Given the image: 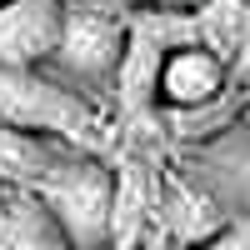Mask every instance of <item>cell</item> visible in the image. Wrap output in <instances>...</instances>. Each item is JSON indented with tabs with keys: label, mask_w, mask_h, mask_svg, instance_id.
Masks as SVG:
<instances>
[{
	"label": "cell",
	"mask_w": 250,
	"mask_h": 250,
	"mask_svg": "<svg viewBox=\"0 0 250 250\" xmlns=\"http://www.w3.org/2000/svg\"><path fill=\"white\" fill-rule=\"evenodd\" d=\"M175 250H180V245H175ZM205 250H215V245H205Z\"/></svg>",
	"instance_id": "obj_13"
},
{
	"label": "cell",
	"mask_w": 250,
	"mask_h": 250,
	"mask_svg": "<svg viewBox=\"0 0 250 250\" xmlns=\"http://www.w3.org/2000/svg\"><path fill=\"white\" fill-rule=\"evenodd\" d=\"M215 250H250V220L245 225H225V235L215 240Z\"/></svg>",
	"instance_id": "obj_11"
},
{
	"label": "cell",
	"mask_w": 250,
	"mask_h": 250,
	"mask_svg": "<svg viewBox=\"0 0 250 250\" xmlns=\"http://www.w3.org/2000/svg\"><path fill=\"white\" fill-rule=\"evenodd\" d=\"M230 90V65L205 50L200 40H185V45H170L160 60V75H155V100H165L170 110H200V105H215Z\"/></svg>",
	"instance_id": "obj_5"
},
{
	"label": "cell",
	"mask_w": 250,
	"mask_h": 250,
	"mask_svg": "<svg viewBox=\"0 0 250 250\" xmlns=\"http://www.w3.org/2000/svg\"><path fill=\"white\" fill-rule=\"evenodd\" d=\"M110 190H115V170L100 155H75L60 175H50L35 190V200L45 205V215L60 225V235L70 240V250H105Z\"/></svg>",
	"instance_id": "obj_2"
},
{
	"label": "cell",
	"mask_w": 250,
	"mask_h": 250,
	"mask_svg": "<svg viewBox=\"0 0 250 250\" xmlns=\"http://www.w3.org/2000/svg\"><path fill=\"white\" fill-rule=\"evenodd\" d=\"M0 250H70V240L35 195L0 190Z\"/></svg>",
	"instance_id": "obj_9"
},
{
	"label": "cell",
	"mask_w": 250,
	"mask_h": 250,
	"mask_svg": "<svg viewBox=\"0 0 250 250\" xmlns=\"http://www.w3.org/2000/svg\"><path fill=\"white\" fill-rule=\"evenodd\" d=\"M230 80H235V85H240V80H245V85H250V40H245V45H240V55L230 60Z\"/></svg>",
	"instance_id": "obj_12"
},
{
	"label": "cell",
	"mask_w": 250,
	"mask_h": 250,
	"mask_svg": "<svg viewBox=\"0 0 250 250\" xmlns=\"http://www.w3.org/2000/svg\"><path fill=\"white\" fill-rule=\"evenodd\" d=\"M195 40L205 50H215L225 65L240 55V45L250 40V0H205V5L190 15Z\"/></svg>",
	"instance_id": "obj_10"
},
{
	"label": "cell",
	"mask_w": 250,
	"mask_h": 250,
	"mask_svg": "<svg viewBox=\"0 0 250 250\" xmlns=\"http://www.w3.org/2000/svg\"><path fill=\"white\" fill-rule=\"evenodd\" d=\"M75 155H85V150H75L65 140H50V135H30V130H15V125H0V190L35 195Z\"/></svg>",
	"instance_id": "obj_7"
},
{
	"label": "cell",
	"mask_w": 250,
	"mask_h": 250,
	"mask_svg": "<svg viewBox=\"0 0 250 250\" xmlns=\"http://www.w3.org/2000/svg\"><path fill=\"white\" fill-rule=\"evenodd\" d=\"M0 125L65 140L85 155H105V135H110L105 115L85 95H75L70 85L40 70H0Z\"/></svg>",
	"instance_id": "obj_1"
},
{
	"label": "cell",
	"mask_w": 250,
	"mask_h": 250,
	"mask_svg": "<svg viewBox=\"0 0 250 250\" xmlns=\"http://www.w3.org/2000/svg\"><path fill=\"white\" fill-rule=\"evenodd\" d=\"M65 0H0V70H40L55 60Z\"/></svg>",
	"instance_id": "obj_6"
},
{
	"label": "cell",
	"mask_w": 250,
	"mask_h": 250,
	"mask_svg": "<svg viewBox=\"0 0 250 250\" xmlns=\"http://www.w3.org/2000/svg\"><path fill=\"white\" fill-rule=\"evenodd\" d=\"M155 195H160V180L145 170V165L125 160L115 170V190H110L105 250H140L145 245V235L155 230Z\"/></svg>",
	"instance_id": "obj_8"
},
{
	"label": "cell",
	"mask_w": 250,
	"mask_h": 250,
	"mask_svg": "<svg viewBox=\"0 0 250 250\" xmlns=\"http://www.w3.org/2000/svg\"><path fill=\"white\" fill-rule=\"evenodd\" d=\"M195 40L190 15L180 10H140L130 15V30H125V55L115 65V95H120V110L145 115L155 105V75H160V60L170 45H185Z\"/></svg>",
	"instance_id": "obj_4"
},
{
	"label": "cell",
	"mask_w": 250,
	"mask_h": 250,
	"mask_svg": "<svg viewBox=\"0 0 250 250\" xmlns=\"http://www.w3.org/2000/svg\"><path fill=\"white\" fill-rule=\"evenodd\" d=\"M125 30H130V10L110 5V0H65L55 60L70 75L105 85L115 80V65L125 55Z\"/></svg>",
	"instance_id": "obj_3"
}]
</instances>
